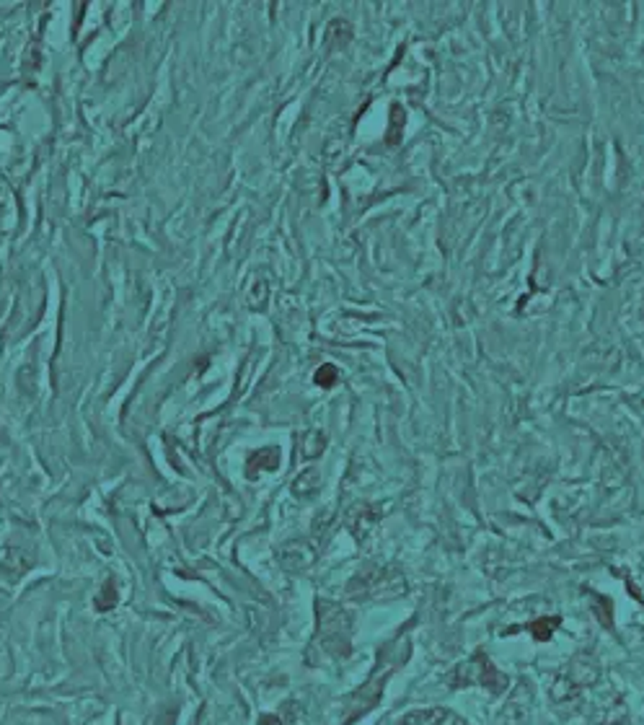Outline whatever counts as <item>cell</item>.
Wrapping results in <instances>:
<instances>
[{
  "label": "cell",
  "instance_id": "cell-1",
  "mask_svg": "<svg viewBox=\"0 0 644 725\" xmlns=\"http://www.w3.org/2000/svg\"><path fill=\"white\" fill-rule=\"evenodd\" d=\"M450 686H484L492 694H500L507 689V676L494 666L486 653H474L453 671Z\"/></svg>",
  "mask_w": 644,
  "mask_h": 725
},
{
  "label": "cell",
  "instance_id": "cell-2",
  "mask_svg": "<svg viewBox=\"0 0 644 725\" xmlns=\"http://www.w3.org/2000/svg\"><path fill=\"white\" fill-rule=\"evenodd\" d=\"M318 640L329 655L334 658H342L352 650V624L350 616L342 612V609H332V619L321 614V621H318Z\"/></svg>",
  "mask_w": 644,
  "mask_h": 725
},
{
  "label": "cell",
  "instance_id": "cell-3",
  "mask_svg": "<svg viewBox=\"0 0 644 725\" xmlns=\"http://www.w3.org/2000/svg\"><path fill=\"white\" fill-rule=\"evenodd\" d=\"M401 725H466L461 715L448 707H424L412 709L401 717Z\"/></svg>",
  "mask_w": 644,
  "mask_h": 725
},
{
  "label": "cell",
  "instance_id": "cell-4",
  "mask_svg": "<svg viewBox=\"0 0 644 725\" xmlns=\"http://www.w3.org/2000/svg\"><path fill=\"white\" fill-rule=\"evenodd\" d=\"M279 466V451L277 448H262L259 454L251 456V461H248V477L256 479V474L262 469L272 471Z\"/></svg>",
  "mask_w": 644,
  "mask_h": 725
},
{
  "label": "cell",
  "instance_id": "cell-5",
  "mask_svg": "<svg viewBox=\"0 0 644 725\" xmlns=\"http://www.w3.org/2000/svg\"><path fill=\"white\" fill-rule=\"evenodd\" d=\"M559 624H562L559 616H541V619H533L531 624H528V630H531L533 640H538V643H549L551 635L559 630Z\"/></svg>",
  "mask_w": 644,
  "mask_h": 725
},
{
  "label": "cell",
  "instance_id": "cell-6",
  "mask_svg": "<svg viewBox=\"0 0 644 725\" xmlns=\"http://www.w3.org/2000/svg\"><path fill=\"white\" fill-rule=\"evenodd\" d=\"M117 598H120V596H117V588H114V583H109V585H106V588H103L101 593L96 596V609H99V612L114 609V604H117Z\"/></svg>",
  "mask_w": 644,
  "mask_h": 725
},
{
  "label": "cell",
  "instance_id": "cell-7",
  "mask_svg": "<svg viewBox=\"0 0 644 725\" xmlns=\"http://www.w3.org/2000/svg\"><path fill=\"white\" fill-rule=\"evenodd\" d=\"M336 378H339V376H336L334 366H321L318 368V373L313 376V381H316L321 389H332V386L336 383Z\"/></svg>",
  "mask_w": 644,
  "mask_h": 725
},
{
  "label": "cell",
  "instance_id": "cell-8",
  "mask_svg": "<svg viewBox=\"0 0 644 725\" xmlns=\"http://www.w3.org/2000/svg\"><path fill=\"white\" fill-rule=\"evenodd\" d=\"M259 725H282V720L277 715H262L259 717Z\"/></svg>",
  "mask_w": 644,
  "mask_h": 725
}]
</instances>
